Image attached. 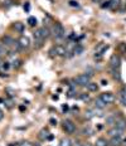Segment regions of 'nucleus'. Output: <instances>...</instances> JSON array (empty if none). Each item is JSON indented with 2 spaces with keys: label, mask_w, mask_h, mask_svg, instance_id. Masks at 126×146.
I'll return each mask as SVG.
<instances>
[{
  "label": "nucleus",
  "mask_w": 126,
  "mask_h": 146,
  "mask_svg": "<svg viewBox=\"0 0 126 146\" xmlns=\"http://www.w3.org/2000/svg\"><path fill=\"white\" fill-rule=\"evenodd\" d=\"M122 132H124V130H120L117 127H112V129H110L109 131H107V135L110 136V137H117V136H121Z\"/></svg>",
  "instance_id": "7"
},
{
  "label": "nucleus",
  "mask_w": 126,
  "mask_h": 146,
  "mask_svg": "<svg viewBox=\"0 0 126 146\" xmlns=\"http://www.w3.org/2000/svg\"><path fill=\"white\" fill-rule=\"evenodd\" d=\"M9 67H10V63H9V62H3V66H1L3 69H5V71H7V69H9Z\"/></svg>",
  "instance_id": "27"
},
{
  "label": "nucleus",
  "mask_w": 126,
  "mask_h": 146,
  "mask_svg": "<svg viewBox=\"0 0 126 146\" xmlns=\"http://www.w3.org/2000/svg\"><path fill=\"white\" fill-rule=\"evenodd\" d=\"M82 146H92V145L88 144V142H85V144H82Z\"/></svg>",
  "instance_id": "37"
},
{
  "label": "nucleus",
  "mask_w": 126,
  "mask_h": 146,
  "mask_svg": "<svg viewBox=\"0 0 126 146\" xmlns=\"http://www.w3.org/2000/svg\"><path fill=\"white\" fill-rule=\"evenodd\" d=\"M64 33L66 32H64V28L61 23H56L53 25V35L56 39H62L64 36Z\"/></svg>",
  "instance_id": "3"
},
{
  "label": "nucleus",
  "mask_w": 126,
  "mask_h": 146,
  "mask_svg": "<svg viewBox=\"0 0 126 146\" xmlns=\"http://www.w3.org/2000/svg\"><path fill=\"white\" fill-rule=\"evenodd\" d=\"M52 52H54L56 56H59V57H64L67 53V49L63 47V45H56V47L52 49Z\"/></svg>",
  "instance_id": "6"
},
{
  "label": "nucleus",
  "mask_w": 126,
  "mask_h": 146,
  "mask_svg": "<svg viewBox=\"0 0 126 146\" xmlns=\"http://www.w3.org/2000/svg\"><path fill=\"white\" fill-rule=\"evenodd\" d=\"M39 30H41V33H42L43 39L49 38V35H51V30H49V28H47V27H43V28H39Z\"/></svg>",
  "instance_id": "14"
},
{
  "label": "nucleus",
  "mask_w": 126,
  "mask_h": 146,
  "mask_svg": "<svg viewBox=\"0 0 126 146\" xmlns=\"http://www.w3.org/2000/svg\"><path fill=\"white\" fill-rule=\"evenodd\" d=\"M122 145H124V146H126V139L124 140V141H122Z\"/></svg>",
  "instance_id": "38"
},
{
  "label": "nucleus",
  "mask_w": 126,
  "mask_h": 146,
  "mask_svg": "<svg viewBox=\"0 0 126 146\" xmlns=\"http://www.w3.org/2000/svg\"><path fill=\"white\" fill-rule=\"evenodd\" d=\"M117 118L119 117H116V115H110V116L106 118V125H115Z\"/></svg>",
  "instance_id": "18"
},
{
  "label": "nucleus",
  "mask_w": 126,
  "mask_h": 146,
  "mask_svg": "<svg viewBox=\"0 0 126 146\" xmlns=\"http://www.w3.org/2000/svg\"><path fill=\"white\" fill-rule=\"evenodd\" d=\"M115 127H117L120 130H125L126 129V120L122 117H119L115 122Z\"/></svg>",
  "instance_id": "9"
},
{
  "label": "nucleus",
  "mask_w": 126,
  "mask_h": 146,
  "mask_svg": "<svg viewBox=\"0 0 126 146\" xmlns=\"http://www.w3.org/2000/svg\"><path fill=\"white\" fill-rule=\"evenodd\" d=\"M5 53V49H4V45L3 44H0V57L3 56V54Z\"/></svg>",
  "instance_id": "32"
},
{
  "label": "nucleus",
  "mask_w": 126,
  "mask_h": 146,
  "mask_svg": "<svg viewBox=\"0 0 126 146\" xmlns=\"http://www.w3.org/2000/svg\"><path fill=\"white\" fill-rule=\"evenodd\" d=\"M4 103L7 105L8 108H11V107H13V105H11V100H7V101H5Z\"/></svg>",
  "instance_id": "28"
},
{
  "label": "nucleus",
  "mask_w": 126,
  "mask_h": 146,
  "mask_svg": "<svg viewBox=\"0 0 126 146\" xmlns=\"http://www.w3.org/2000/svg\"><path fill=\"white\" fill-rule=\"evenodd\" d=\"M18 43L20 44V47H21V48H28L29 45H30V40H29L28 36L21 35V36H20V39L18 40Z\"/></svg>",
  "instance_id": "8"
},
{
  "label": "nucleus",
  "mask_w": 126,
  "mask_h": 146,
  "mask_svg": "<svg viewBox=\"0 0 126 146\" xmlns=\"http://www.w3.org/2000/svg\"><path fill=\"white\" fill-rule=\"evenodd\" d=\"M13 28L15 29V32H18V33H23V32H24V24H23V23H20V22H17V23H14Z\"/></svg>",
  "instance_id": "16"
},
{
  "label": "nucleus",
  "mask_w": 126,
  "mask_h": 146,
  "mask_svg": "<svg viewBox=\"0 0 126 146\" xmlns=\"http://www.w3.org/2000/svg\"><path fill=\"white\" fill-rule=\"evenodd\" d=\"M72 141L69 139H62L61 140V146H72Z\"/></svg>",
  "instance_id": "21"
},
{
  "label": "nucleus",
  "mask_w": 126,
  "mask_h": 146,
  "mask_svg": "<svg viewBox=\"0 0 126 146\" xmlns=\"http://www.w3.org/2000/svg\"><path fill=\"white\" fill-rule=\"evenodd\" d=\"M83 47H82V45H76L75 47V49H73V53L75 54H82L83 53Z\"/></svg>",
  "instance_id": "20"
},
{
  "label": "nucleus",
  "mask_w": 126,
  "mask_h": 146,
  "mask_svg": "<svg viewBox=\"0 0 126 146\" xmlns=\"http://www.w3.org/2000/svg\"><path fill=\"white\" fill-rule=\"evenodd\" d=\"M69 5H71V7H76V8H77V7H78V3L75 1V0H71V1H69Z\"/></svg>",
  "instance_id": "30"
},
{
  "label": "nucleus",
  "mask_w": 126,
  "mask_h": 146,
  "mask_svg": "<svg viewBox=\"0 0 126 146\" xmlns=\"http://www.w3.org/2000/svg\"><path fill=\"white\" fill-rule=\"evenodd\" d=\"M63 111H67V110H68V106H67V105H63Z\"/></svg>",
  "instance_id": "35"
},
{
  "label": "nucleus",
  "mask_w": 126,
  "mask_h": 146,
  "mask_svg": "<svg viewBox=\"0 0 126 146\" xmlns=\"http://www.w3.org/2000/svg\"><path fill=\"white\" fill-rule=\"evenodd\" d=\"M3 117H4V112H3V110L0 108V120H1Z\"/></svg>",
  "instance_id": "33"
},
{
  "label": "nucleus",
  "mask_w": 126,
  "mask_h": 146,
  "mask_svg": "<svg viewBox=\"0 0 126 146\" xmlns=\"http://www.w3.org/2000/svg\"><path fill=\"white\" fill-rule=\"evenodd\" d=\"M76 84L78 86H87L88 83L91 82V76L88 73H82V74H78L77 77L75 78Z\"/></svg>",
  "instance_id": "2"
},
{
  "label": "nucleus",
  "mask_w": 126,
  "mask_h": 146,
  "mask_svg": "<svg viewBox=\"0 0 126 146\" xmlns=\"http://www.w3.org/2000/svg\"><path fill=\"white\" fill-rule=\"evenodd\" d=\"M81 133H82L83 136H92V135L95 133V131H93V129H91L90 126H86V127H83V129H82Z\"/></svg>",
  "instance_id": "12"
},
{
  "label": "nucleus",
  "mask_w": 126,
  "mask_h": 146,
  "mask_svg": "<svg viewBox=\"0 0 126 146\" xmlns=\"http://www.w3.org/2000/svg\"><path fill=\"white\" fill-rule=\"evenodd\" d=\"M95 146H109V142L106 141V139L103 137H98L95 142Z\"/></svg>",
  "instance_id": "17"
},
{
  "label": "nucleus",
  "mask_w": 126,
  "mask_h": 146,
  "mask_svg": "<svg viewBox=\"0 0 126 146\" xmlns=\"http://www.w3.org/2000/svg\"><path fill=\"white\" fill-rule=\"evenodd\" d=\"M48 131L47 130H42L41 132H39V137H41L42 140H45V139H48Z\"/></svg>",
  "instance_id": "24"
},
{
  "label": "nucleus",
  "mask_w": 126,
  "mask_h": 146,
  "mask_svg": "<svg viewBox=\"0 0 126 146\" xmlns=\"http://www.w3.org/2000/svg\"><path fill=\"white\" fill-rule=\"evenodd\" d=\"M21 60L20 59H14L13 60V63H11V67H13V68H19V67L21 66Z\"/></svg>",
  "instance_id": "23"
},
{
  "label": "nucleus",
  "mask_w": 126,
  "mask_h": 146,
  "mask_svg": "<svg viewBox=\"0 0 126 146\" xmlns=\"http://www.w3.org/2000/svg\"><path fill=\"white\" fill-rule=\"evenodd\" d=\"M120 102H121L124 106H126V96H125V93H121V96H120Z\"/></svg>",
  "instance_id": "26"
},
{
  "label": "nucleus",
  "mask_w": 126,
  "mask_h": 146,
  "mask_svg": "<svg viewBox=\"0 0 126 146\" xmlns=\"http://www.w3.org/2000/svg\"><path fill=\"white\" fill-rule=\"evenodd\" d=\"M79 98H81L83 102H87V101H90V95H88V93H81Z\"/></svg>",
  "instance_id": "25"
},
{
  "label": "nucleus",
  "mask_w": 126,
  "mask_h": 146,
  "mask_svg": "<svg viewBox=\"0 0 126 146\" xmlns=\"http://www.w3.org/2000/svg\"><path fill=\"white\" fill-rule=\"evenodd\" d=\"M124 92H125V95H126V87H125V90H124Z\"/></svg>",
  "instance_id": "39"
},
{
  "label": "nucleus",
  "mask_w": 126,
  "mask_h": 146,
  "mask_svg": "<svg viewBox=\"0 0 126 146\" xmlns=\"http://www.w3.org/2000/svg\"><path fill=\"white\" fill-rule=\"evenodd\" d=\"M95 106H96V108H100V110H102V108H105L106 107V103L102 101V100L100 98V97H98V98H96L95 100Z\"/></svg>",
  "instance_id": "15"
},
{
  "label": "nucleus",
  "mask_w": 126,
  "mask_h": 146,
  "mask_svg": "<svg viewBox=\"0 0 126 146\" xmlns=\"http://www.w3.org/2000/svg\"><path fill=\"white\" fill-rule=\"evenodd\" d=\"M119 48L121 50H124V52H126V43H120V45H119Z\"/></svg>",
  "instance_id": "29"
},
{
  "label": "nucleus",
  "mask_w": 126,
  "mask_h": 146,
  "mask_svg": "<svg viewBox=\"0 0 126 146\" xmlns=\"http://www.w3.org/2000/svg\"><path fill=\"white\" fill-rule=\"evenodd\" d=\"M28 24H29L30 27H35V25H37V18L29 17V18H28Z\"/></svg>",
  "instance_id": "22"
},
{
  "label": "nucleus",
  "mask_w": 126,
  "mask_h": 146,
  "mask_svg": "<svg viewBox=\"0 0 126 146\" xmlns=\"http://www.w3.org/2000/svg\"><path fill=\"white\" fill-rule=\"evenodd\" d=\"M62 127H63L64 132L68 133V135H73L76 132V130H77L76 129V123L71 120H64L62 122Z\"/></svg>",
  "instance_id": "1"
},
{
  "label": "nucleus",
  "mask_w": 126,
  "mask_h": 146,
  "mask_svg": "<svg viewBox=\"0 0 126 146\" xmlns=\"http://www.w3.org/2000/svg\"><path fill=\"white\" fill-rule=\"evenodd\" d=\"M111 146H121L122 145V140L121 136H117V137H111V141H110Z\"/></svg>",
  "instance_id": "13"
},
{
  "label": "nucleus",
  "mask_w": 126,
  "mask_h": 146,
  "mask_svg": "<svg viewBox=\"0 0 126 146\" xmlns=\"http://www.w3.org/2000/svg\"><path fill=\"white\" fill-rule=\"evenodd\" d=\"M100 98L102 100V101L105 102L106 105H111V103H113V101H115V96H113L111 92H103V93H101Z\"/></svg>",
  "instance_id": "5"
},
{
  "label": "nucleus",
  "mask_w": 126,
  "mask_h": 146,
  "mask_svg": "<svg viewBox=\"0 0 126 146\" xmlns=\"http://www.w3.org/2000/svg\"><path fill=\"white\" fill-rule=\"evenodd\" d=\"M109 63L111 68H120L121 67V58H120V56H117V54H112Z\"/></svg>",
  "instance_id": "4"
},
{
  "label": "nucleus",
  "mask_w": 126,
  "mask_h": 146,
  "mask_svg": "<svg viewBox=\"0 0 126 146\" xmlns=\"http://www.w3.org/2000/svg\"><path fill=\"white\" fill-rule=\"evenodd\" d=\"M24 9H25V10H27V11H28V10H29V4H28V3H27V4H25V5H24Z\"/></svg>",
  "instance_id": "34"
},
{
  "label": "nucleus",
  "mask_w": 126,
  "mask_h": 146,
  "mask_svg": "<svg viewBox=\"0 0 126 146\" xmlns=\"http://www.w3.org/2000/svg\"><path fill=\"white\" fill-rule=\"evenodd\" d=\"M111 74L116 81H121V73H120V68H111Z\"/></svg>",
  "instance_id": "11"
},
{
  "label": "nucleus",
  "mask_w": 126,
  "mask_h": 146,
  "mask_svg": "<svg viewBox=\"0 0 126 146\" xmlns=\"http://www.w3.org/2000/svg\"><path fill=\"white\" fill-rule=\"evenodd\" d=\"M49 123H51L52 126H56V125H57V120H56V118H51V120H49Z\"/></svg>",
  "instance_id": "31"
},
{
  "label": "nucleus",
  "mask_w": 126,
  "mask_h": 146,
  "mask_svg": "<svg viewBox=\"0 0 126 146\" xmlns=\"http://www.w3.org/2000/svg\"><path fill=\"white\" fill-rule=\"evenodd\" d=\"M87 90L90 91V92H96V91L98 90L97 83H93V82H90V83L87 84Z\"/></svg>",
  "instance_id": "19"
},
{
  "label": "nucleus",
  "mask_w": 126,
  "mask_h": 146,
  "mask_svg": "<svg viewBox=\"0 0 126 146\" xmlns=\"http://www.w3.org/2000/svg\"><path fill=\"white\" fill-rule=\"evenodd\" d=\"M15 40L13 38H11L10 35H4L3 36V44L7 45V47H11V45H14Z\"/></svg>",
  "instance_id": "10"
},
{
  "label": "nucleus",
  "mask_w": 126,
  "mask_h": 146,
  "mask_svg": "<svg viewBox=\"0 0 126 146\" xmlns=\"http://www.w3.org/2000/svg\"><path fill=\"white\" fill-rule=\"evenodd\" d=\"M3 66V62H0V67H1Z\"/></svg>",
  "instance_id": "40"
},
{
  "label": "nucleus",
  "mask_w": 126,
  "mask_h": 146,
  "mask_svg": "<svg viewBox=\"0 0 126 146\" xmlns=\"http://www.w3.org/2000/svg\"><path fill=\"white\" fill-rule=\"evenodd\" d=\"M101 84H103V86H106V84H107V81H105V80H103L102 82H101Z\"/></svg>",
  "instance_id": "36"
}]
</instances>
